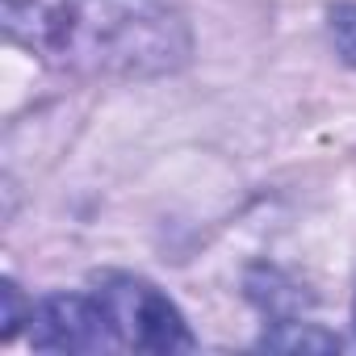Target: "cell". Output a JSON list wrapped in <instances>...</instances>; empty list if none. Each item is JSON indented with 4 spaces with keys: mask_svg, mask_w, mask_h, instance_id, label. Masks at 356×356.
I'll return each mask as SVG.
<instances>
[{
    "mask_svg": "<svg viewBox=\"0 0 356 356\" xmlns=\"http://www.w3.org/2000/svg\"><path fill=\"white\" fill-rule=\"evenodd\" d=\"M0 26L47 67L92 80H155L193 55L176 0H0Z\"/></svg>",
    "mask_w": 356,
    "mask_h": 356,
    "instance_id": "obj_1",
    "label": "cell"
},
{
    "mask_svg": "<svg viewBox=\"0 0 356 356\" xmlns=\"http://www.w3.org/2000/svg\"><path fill=\"white\" fill-rule=\"evenodd\" d=\"M92 298L101 302L109 331L126 352H193L197 348L176 302L143 277L105 273L92 281Z\"/></svg>",
    "mask_w": 356,
    "mask_h": 356,
    "instance_id": "obj_2",
    "label": "cell"
},
{
    "mask_svg": "<svg viewBox=\"0 0 356 356\" xmlns=\"http://www.w3.org/2000/svg\"><path fill=\"white\" fill-rule=\"evenodd\" d=\"M30 343L38 352H118L101 302L88 293H47L34 302Z\"/></svg>",
    "mask_w": 356,
    "mask_h": 356,
    "instance_id": "obj_3",
    "label": "cell"
},
{
    "mask_svg": "<svg viewBox=\"0 0 356 356\" xmlns=\"http://www.w3.org/2000/svg\"><path fill=\"white\" fill-rule=\"evenodd\" d=\"M260 343L264 348H281V352H339V335L318 331L314 323H306V327L281 323V331H268Z\"/></svg>",
    "mask_w": 356,
    "mask_h": 356,
    "instance_id": "obj_4",
    "label": "cell"
},
{
    "mask_svg": "<svg viewBox=\"0 0 356 356\" xmlns=\"http://www.w3.org/2000/svg\"><path fill=\"white\" fill-rule=\"evenodd\" d=\"M34 318V302H26V293L17 289L13 277L0 281V339H13L22 331V323Z\"/></svg>",
    "mask_w": 356,
    "mask_h": 356,
    "instance_id": "obj_5",
    "label": "cell"
},
{
    "mask_svg": "<svg viewBox=\"0 0 356 356\" xmlns=\"http://www.w3.org/2000/svg\"><path fill=\"white\" fill-rule=\"evenodd\" d=\"M331 42L339 51V59L348 67H356V0H343V5L331 9Z\"/></svg>",
    "mask_w": 356,
    "mask_h": 356,
    "instance_id": "obj_6",
    "label": "cell"
},
{
    "mask_svg": "<svg viewBox=\"0 0 356 356\" xmlns=\"http://www.w3.org/2000/svg\"><path fill=\"white\" fill-rule=\"evenodd\" d=\"M352 327H356V298H352Z\"/></svg>",
    "mask_w": 356,
    "mask_h": 356,
    "instance_id": "obj_7",
    "label": "cell"
}]
</instances>
